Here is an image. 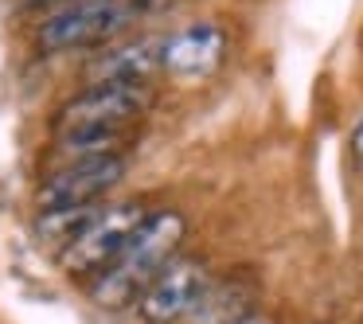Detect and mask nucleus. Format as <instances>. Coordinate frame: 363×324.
<instances>
[{"label":"nucleus","mask_w":363,"mask_h":324,"mask_svg":"<svg viewBox=\"0 0 363 324\" xmlns=\"http://www.w3.org/2000/svg\"><path fill=\"white\" fill-rule=\"evenodd\" d=\"M145 219H149V215H145L141 203L102 207V211L94 215V223L59 254V266L71 277H90V281H98V277L110 269V262L125 250V242L137 235V227H141Z\"/></svg>","instance_id":"7ed1b4c3"},{"label":"nucleus","mask_w":363,"mask_h":324,"mask_svg":"<svg viewBox=\"0 0 363 324\" xmlns=\"http://www.w3.org/2000/svg\"><path fill=\"white\" fill-rule=\"evenodd\" d=\"M125 176V157H94V160H71L59 164L35 191L40 211H79V207H98V199L121 184Z\"/></svg>","instance_id":"20e7f679"},{"label":"nucleus","mask_w":363,"mask_h":324,"mask_svg":"<svg viewBox=\"0 0 363 324\" xmlns=\"http://www.w3.org/2000/svg\"><path fill=\"white\" fill-rule=\"evenodd\" d=\"M238 324H274V316H266V313H250L246 320H238Z\"/></svg>","instance_id":"9b49d317"},{"label":"nucleus","mask_w":363,"mask_h":324,"mask_svg":"<svg viewBox=\"0 0 363 324\" xmlns=\"http://www.w3.org/2000/svg\"><path fill=\"white\" fill-rule=\"evenodd\" d=\"M352 152H355V160H359V168H363V121L352 129Z\"/></svg>","instance_id":"9d476101"},{"label":"nucleus","mask_w":363,"mask_h":324,"mask_svg":"<svg viewBox=\"0 0 363 324\" xmlns=\"http://www.w3.org/2000/svg\"><path fill=\"white\" fill-rule=\"evenodd\" d=\"M250 316V285H242L238 277L230 281H211L199 297L196 313L188 316L191 324H238Z\"/></svg>","instance_id":"1a4fd4ad"},{"label":"nucleus","mask_w":363,"mask_h":324,"mask_svg":"<svg viewBox=\"0 0 363 324\" xmlns=\"http://www.w3.org/2000/svg\"><path fill=\"white\" fill-rule=\"evenodd\" d=\"M211 285V274L199 258H172L160 277L145 289V297L137 301L141 316L149 324H176V320H188L196 313L203 289Z\"/></svg>","instance_id":"423d86ee"},{"label":"nucleus","mask_w":363,"mask_h":324,"mask_svg":"<svg viewBox=\"0 0 363 324\" xmlns=\"http://www.w3.org/2000/svg\"><path fill=\"white\" fill-rule=\"evenodd\" d=\"M227 55V32L219 24H188L164 40V71L180 79H203Z\"/></svg>","instance_id":"6e6552de"},{"label":"nucleus","mask_w":363,"mask_h":324,"mask_svg":"<svg viewBox=\"0 0 363 324\" xmlns=\"http://www.w3.org/2000/svg\"><path fill=\"white\" fill-rule=\"evenodd\" d=\"M184 230H188V223H184L180 211H152L137 227V235L125 242V250L110 262V269L98 281H90L94 305L110 308V313L137 305L145 297V289L160 277V269L176 258V250L184 242Z\"/></svg>","instance_id":"f257e3e1"},{"label":"nucleus","mask_w":363,"mask_h":324,"mask_svg":"<svg viewBox=\"0 0 363 324\" xmlns=\"http://www.w3.org/2000/svg\"><path fill=\"white\" fill-rule=\"evenodd\" d=\"M152 106L149 82H94L55 113V129L74 125H141Z\"/></svg>","instance_id":"39448f33"},{"label":"nucleus","mask_w":363,"mask_h":324,"mask_svg":"<svg viewBox=\"0 0 363 324\" xmlns=\"http://www.w3.org/2000/svg\"><path fill=\"white\" fill-rule=\"evenodd\" d=\"M164 40L168 35H137V40H125L118 48L102 51L86 67L90 86L94 82H149L152 71L164 67Z\"/></svg>","instance_id":"0eeeda50"},{"label":"nucleus","mask_w":363,"mask_h":324,"mask_svg":"<svg viewBox=\"0 0 363 324\" xmlns=\"http://www.w3.org/2000/svg\"><path fill=\"white\" fill-rule=\"evenodd\" d=\"M168 0H74L67 9L51 12L40 24L35 40L43 51H79L121 35L137 20L160 12Z\"/></svg>","instance_id":"f03ea898"}]
</instances>
